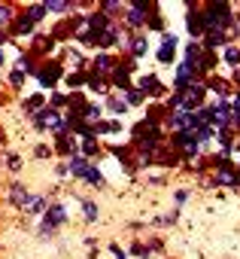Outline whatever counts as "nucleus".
<instances>
[{
	"mask_svg": "<svg viewBox=\"0 0 240 259\" xmlns=\"http://www.w3.org/2000/svg\"><path fill=\"white\" fill-rule=\"evenodd\" d=\"M64 217H67V213H64V207H61V204H52V207H49V213H46V226L64 223Z\"/></svg>",
	"mask_w": 240,
	"mask_h": 259,
	"instance_id": "1",
	"label": "nucleus"
},
{
	"mask_svg": "<svg viewBox=\"0 0 240 259\" xmlns=\"http://www.w3.org/2000/svg\"><path fill=\"white\" fill-rule=\"evenodd\" d=\"M143 89H149V92H158V82H155V76H146V79H143Z\"/></svg>",
	"mask_w": 240,
	"mask_h": 259,
	"instance_id": "6",
	"label": "nucleus"
},
{
	"mask_svg": "<svg viewBox=\"0 0 240 259\" xmlns=\"http://www.w3.org/2000/svg\"><path fill=\"white\" fill-rule=\"evenodd\" d=\"M0 22H10V10L7 7H0Z\"/></svg>",
	"mask_w": 240,
	"mask_h": 259,
	"instance_id": "12",
	"label": "nucleus"
},
{
	"mask_svg": "<svg viewBox=\"0 0 240 259\" xmlns=\"http://www.w3.org/2000/svg\"><path fill=\"white\" fill-rule=\"evenodd\" d=\"M13 198H16V204H25V198H28V195L22 192V186H16V189H13Z\"/></svg>",
	"mask_w": 240,
	"mask_h": 259,
	"instance_id": "7",
	"label": "nucleus"
},
{
	"mask_svg": "<svg viewBox=\"0 0 240 259\" xmlns=\"http://www.w3.org/2000/svg\"><path fill=\"white\" fill-rule=\"evenodd\" d=\"M46 7H49L52 13H64V10H67L70 4H64V0H52V4H46Z\"/></svg>",
	"mask_w": 240,
	"mask_h": 259,
	"instance_id": "4",
	"label": "nucleus"
},
{
	"mask_svg": "<svg viewBox=\"0 0 240 259\" xmlns=\"http://www.w3.org/2000/svg\"><path fill=\"white\" fill-rule=\"evenodd\" d=\"M19 34H31V22H19Z\"/></svg>",
	"mask_w": 240,
	"mask_h": 259,
	"instance_id": "9",
	"label": "nucleus"
},
{
	"mask_svg": "<svg viewBox=\"0 0 240 259\" xmlns=\"http://www.w3.org/2000/svg\"><path fill=\"white\" fill-rule=\"evenodd\" d=\"M70 168H73V174H88V171H91L82 159H73V162H70Z\"/></svg>",
	"mask_w": 240,
	"mask_h": 259,
	"instance_id": "3",
	"label": "nucleus"
},
{
	"mask_svg": "<svg viewBox=\"0 0 240 259\" xmlns=\"http://www.w3.org/2000/svg\"><path fill=\"white\" fill-rule=\"evenodd\" d=\"M43 13H46V10H43V7H34V10H31V19H40V16H43Z\"/></svg>",
	"mask_w": 240,
	"mask_h": 259,
	"instance_id": "11",
	"label": "nucleus"
},
{
	"mask_svg": "<svg viewBox=\"0 0 240 259\" xmlns=\"http://www.w3.org/2000/svg\"><path fill=\"white\" fill-rule=\"evenodd\" d=\"M225 61H228V64H237V61H240V52H237V49H228V52H225Z\"/></svg>",
	"mask_w": 240,
	"mask_h": 259,
	"instance_id": "5",
	"label": "nucleus"
},
{
	"mask_svg": "<svg viewBox=\"0 0 240 259\" xmlns=\"http://www.w3.org/2000/svg\"><path fill=\"white\" fill-rule=\"evenodd\" d=\"M85 213H88V217H91V220H94V217H97V207H94V204H91V201H85Z\"/></svg>",
	"mask_w": 240,
	"mask_h": 259,
	"instance_id": "8",
	"label": "nucleus"
},
{
	"mask_svg": "<svg viewBox=\"0 0 240 259\" xmlns=\"http://www.w3.org/2000/svg\"><path fill=\"white\" fill-rule=\"evenodd\" d=\"M55 76H58V67H49V70H43V73H40V82H43V85H52V82H55Z\"/></svg>",
	"mask_w": 240,
	"mask_h": 259,
	"instance_id": "2",
	"label": "nucleus"
},
{
	"mask_svg": "<svg viewBox=\"0 0 240 259\" xmlns=\"http://www.w3.org/2000/svg\"><path fill=\"white\" fill-rule=\"evenodd\" d=\"M109 107H112L115 113H122V110H125V104H122V101H109Z\"/></svg>",
	"mask_w": 240,
	"mask_h": 259,
	"instance_id": "10",
	"label": "nucleus"
}]
</instances>
